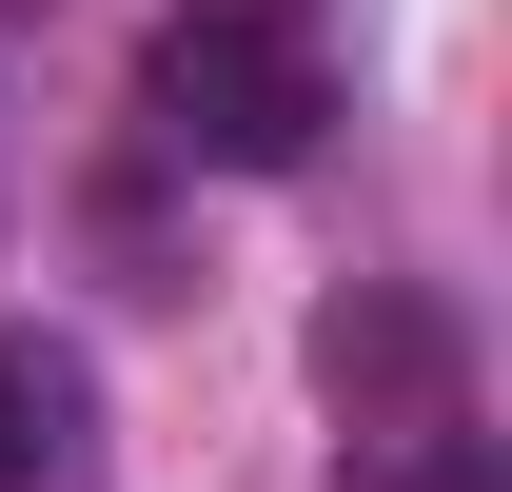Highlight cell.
Returning a JSON list of instances; mask_svg holds the SVG:
<instances>
[{
  "label": "cell",
  "mask_w": 512,
  "mask_h": 492,
  "mask_svg": "<svg viewBox=\"0 0 512 492\" xmlns=\"http://www.w3.org/2000/svg\"><path fill=\"white\" fill-rule=\"evenodd\" d=\"M375 492H512V473H493V433H394Z\"/></svg>",
  "instance_id": "4"
},
{
  "label": "cell",
  "mask_w": 512,
  "mask_h": 492,
  "mask_svg": "<svg viewBox=\"0 0 512 492\" xmlns=\"http://www.w3.org/2000/svg\"><path fill=\"white\" fill-rule=\"evenodd\" d=\"M316 374L355 394V414H394V433H453V315L434 296H335Z\"/></svg>",
  "instance_id": "2"
},
{
  "label": "cell",
  "mask_w": 512,
  "mask_h": 492,
  "mask_svg": "<svg viewBox=\"0 0 512 492\" xmlns=\"http://www.w3.org/2000/svg\"><path fill=\"white\" fill-rule=\"evenodd\" d=\"M60 414H79V355H20V335H0V492L60 453Z\"/></svg>",
  "instance_id": "3"
},
{
  "label": "cell",
  "mask_w": 512,
  "mask_h": 492,
  "mask_svg": "<svg viewBox=\"0 0 512 492\" xmlns=\"http://www.w3.org/2000/svg\"><path fill=\"white\" fill-rule=\"evenodd\" d=\"M217 20H276V0H217Z\"/></svg>",
  "instance_id": "5"
},
{
  "label": "cell",
  "mask_w": 512,
  "mask_h": 492,
  "mask_svg": "<svg viewBox=\"0 0 512 492\" xmlns=\"http://www.w3.org/2000/svg\"><path fill=\"white\" fill-rule=\"evenodd\" d=\"M158 119H178L217 178H296L316 119H335V79L296 60V20H217V0H197L178 40H158Z\"/></svg>",
  "instance_id": "1"
}]
</instances>
